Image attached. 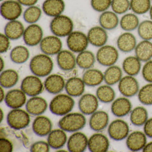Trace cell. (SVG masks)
Listing matches in <instances>:
<instances>
[{"label": "cell", "mask_w": 152, "mask_h": 152, "mask_svg": "<svg viewBox=\"0 0 152 152\" xmlns=\"http://www.w3.org/2000/svg\"><path fill=\"white\" fill-rule=\"evenodd\" d=\"M29 68L33 75L38 77L48 76L54 69V62L50 56L45 54H37L31 59Z\"/></svg>", "instance_id": "cell-1"}, {"label": "cell", "mask_w": 152, "mask_h": 152, "mask_svg": "<svg viewBox=\"0 0 152 152\" xmlns=\"http://www.w3.org/2000/svg\"><path fill=\"white\" fill-rule=\"evenodd\" d=\"M75 105L72 97L67 94H58L49 104L50 112L56 116H63L70 113Z\"/></svg>", "instance_id": "cell-2"}, {"label": "cell", "mask_w": 152, "mask_h": 152, "mask_svg": "<svg viewBox=\"0 0 152 152\" xmlns=\"http://www.w3.org/2000/svg\"><path fill=\"white\" fill-rule=\"evenodd\" d=\"M87 120L82 113H69L61 118L58 122L59 128L67 132H76L86 126Z\"/></svg>", "instance_id": "cell-3"}, {"label": "cell", "mask_w": 152, "mask_h": 152, "mask_svg": "<svg viewBox=\"0 0 152 152\" xmlns=\"http://www.w3.org/2000/svg\"><path fill=\"white\" fill-rule=\"evenodd\" d=\"M74 26L72 19L64 14L54 17L50 23L51 33L59 38L67 37L73 31Z\"/></svg>", "instance_id": "cell-4"}, {"label": "cell", "mask_w": 152, "mask_h": 152, "mask_svg": "<svg viewBox=\"0 0 152 152\" xmlns=\"http://www.w3.org/2000/svg\"><path fill=\"white\" fill-rule=\"evenodd\" d=\"M8 125L15 130H21L28 127L30 123V114L27 111L20 108L12 109L7 114Z\"/></svg>", "instance_id": "cell-5"}, {"label": "cell", "mask_w": 152, "mask_h": 152, "mask_svg": "<svg viewBox=\"0 0 152 152\" xmlns=\"http://www.w3.org/2000/svg\"><path fill=\"white\" fill-rule=\"evenodd\" d=\"M96 58L100 65L110 67L115 65L119 58L118 50L111 45H104L99 48L97 51Z\"/></svg>", "instance_id": "cell-6"}, {"label": "cell", "mask_w": 152, "mask_h": 152, "mask_svg": "<svg viewBox=\"0 0 152 152\" xmlns=\"http://www.w3.org/2000/svg\"><path fill=\"white\" fill-rule=\"evenodd\" d=\"M68 48L74 53H79L87 50L89 45L87 35L80 31H73L67 37Z\"/></svg>", "instance_id": "cell-7"}, {"label": "cell", "mask_w": 152, "mask_h": 152, "mask_svg": "<svg viewBox=\"0 0 152 152\" xmlns=\"http://www.w3.org/2000/svg\"><path fill=\"white\" fill-rule=\"evenodd\" d=\"M0 13L7 21L16 20L22 14V5L17 0H5L1 4Z\"/></svg>", "instance_id": "cell-8"}, {"label": "cell", "mask_w": 152, "mask_h": 152, "mask_svg": "<svg viewBox=\"0 0 152 152\" xmlns=\"http://www.w3.org/2000/svg\"><path fill=\"white\" fill-rule=\"evenodd\" d=\"M44 88V83L39 77L34 75L25 77L21 82V90L28 96H38L42 93Z\"/></svg>", "instance_id": "cell-9"}, {"label": "cell", "mask_w": 152, "mask_h": 152, "mask_svg": "<svg viewBox=\"0 0 152 152\" xmlns=\"http://www.w3.org/2000/svg\"><path fill=\"white\" fill-rule=\"evenodd\" d=\"M130 129L128 124L123 120H113L108 127V133L110 137L115 141H121L128 137Z\"/></svg>", "instance_id": "cell-10"}, {"label": "cell", "mask_w": 152, "mask_h": 152, "mask_svg": "<svg viewBox=\"0 0 152 152\" xmlns=\"http://www.w3.org/2000/svg\"><path fill=\"white\" fill-rule=\"evenodd\" d=\"M118 89L120 94L126 97H131L138 94L140 86L138 80L133 76L126 75L118 82Z\"/></svg>", "instance_id": "cell-11"}, {"label": "cell", "mask_w": 152, "mask_h": 152, "mask_svg": "<svg viewBox=\"0 0 152 152\" xmlns=\"http://www.w3.org/2000/svg\"><path fill=\"white\" fill-rule=\"evenodd\" d=\"M62 42L59 37L48 35L43 38L39 44L42 53L49 56L57 55L62 50Z\"/></svg>", "instance_id": "cell-12"}, {"label": "cell", "mask_w": 152, "mask_h": 152, "mask_svg": "<svg viewBox=\"0 0 152 152\" xmlns=\"http://www.w3.org/2000/svg\"><path fill=\"white\" fill-rule=\"evenodd\" d=\"M22 37L27 46L30 47L36 46L40 44L43 38L42 28L37 23L30 24L25 28Z\"/></svg>", "instance_id": "cell-13"}, {"label": "cell", "mask_w": 152, "mask_h": 152, "mask_svg": "<svg viewBox=\"0 0 152 152\" xmlns=\"http://www.w3.org/2000/svg\"><path fill=\"white\" fill-rule=\"evenodd\" d=\"M88 139L83 133L77 131L74 132L67 140V146L70 152H84L88 148Z\"/></svg>", "instance_id": "cell-14"}, {"label": "cell", "mask_w": 152, "mask_h": 152, "mask_svg": "<svg viewBox=\"0 0 152 152\" xmlns=\"http://www.w3.org/2000/svg\"><path fill=\"white\" fill-rule=\"evenodd\" d=\"M146 144L147 136L142 132H132L126 138V145L132 152L142 151Z\"/></svg>", "instance_id": "cell-15"}, {"label": "cell", "mask_w": 152, "mask_h": 152, "mask_svg": "<svg viewBox=\"0 0 152 152\" xmlns=\"http://www.w3.org/2000/svg\"><path fill=\"white\" fill-rule=\"evenodd\" d=\"M4 101L12 109L21 108L27 102L26 95L21 89L10 90L6 94Z\"/></svg>", "instance_id": "cell-16"}, {"label": "cell", "mask_w": 152, "mask_h": 152, "mask_svg": "<svg viewBox=\"0 0 152 152\" xmlns=\"http://www.w3.org/2000/svg\"><path fill=\"white\" fill-rule=\"evenodd\" d=\"M56 62L61 70L70 71L76 67V57L69 50H62L56 55Z\"/></svg>", "instance_id": "cell-17"}, {"label": "cell", "mask_w": 152, "mask_h": 152, "mask_svg": "<svg viewBox=\"0 0 152 152\" xmlns=\"http://www.w3.org/2000/svg\"><path fill=\"white\" fill-rule=\"evenodd\" d=\"M79 109L85 115H91L97 110L99 100L95 95L91 94L83 95L78 102Z\"/></svg>", "instance_id": "cell-18"}, {"label": "cell", "mask_w": 152, "mask_h": 152, "mask_svg": "<svg viewBox=\"0 0 152 152\" xmlns=\"http://www.w3.org/2000/svg\"><path fill=\"white\" fill-rule=\"evenodd\" d=\"M87 35L90 44L96 48H101L105 45L108 39L107 30L100 26L91 28Z\"/></svg>", "instance_id": "cell-19"}, {"label": "cell", "mask_w": 152, "mask_h": 152, "mask_svg": "<svg viewBox=\"0 0 152 152\" xmlns=\"http://www.w3.org/2000/svg\"><path fill=\"white\" fill-rule=\"evenodd\" d=\"M110 141L106 136L96 133L88 139V148L91 152H107L110 148Z\"/></svg>", "instance_id": "cell-20"}, {"label": "cell", "mask_w": 152, "mask_h": 152, "mask_svg": "<svg viewBox=\"0 0 152 152\" xmlns=\"http://www.w3.org/2000/svg\"><path fill=\"white\" fill-rule=\"evenodd\" d=\"M111 110L114 116L123 118L130 114L132 110V104L128 97H121L115 99L111 105Z\"/></svg>", "instance_id": "cell-21"}, {"label": "cell", "mask_w": 152, "mask_h": 152, "mask_svg": "<svg viewBox=\"0 0 152 152\" xmlns=\"http://www.w3.org/2000/svg\"><path fill=\"white\" fill-rule=\"evenodd\" d=\"M66 82L59 74L49 75L44 82V87L49 94L56 95L65 89Z\"/></svg>", "instance_id": "cell-22"}, {"label": "cell", "mask_w": 152, "mask_h": 152, "mask_svg": "<svg viewBox=\"0 0 152 152\" xmlns=\"http://www.w3.org/2000/svg\"><path fill=\"white\" fill-rule=\"evenodd\" d=\"M26 110L30 115L33 116H40L43 114L48 109L47 101L41 97H31L26 103Z\"/></svg>", "instance_id": "cell-23"}, {"label": "cell", "mask_w": 152, "mask_h": 152, "mask_svg": "<svg viewBox=\"0 0 152 152\" xmlns=\"http://www.w3.org/2000/svg\"><path fill=\"white\" fill-rule=\"evenodd\" d=\"M53 124L49 118L45 116H38L32 124V129L35 134L39 137L48 136L52 131Z\"/></svg>", "instance_id": "cell-24"}, {"label": "cell", "mask_w": 152, "mask_h": 152, "mask_svg": "<svg viewBox=\"0 0 152 152\" xmlns=\"http://www.w3.org/2000/svg\"><path fill=\"white\" fill-rule=\"evenodd\" d=\"M66 7L64 0H45L42 7L43 12L51 17L63 14Z\"/></svg>", "instance_id": "cell-25"}, {"label": "cell", "mask_w": 152, "mask_h": 152, "mask_svg": "<svg viewBox=\"0 0 152 152\" xmlns=\"http://www.w3.org/2000/svg\"><path fill=\"white\" fill-rule=\"evenodd\" d=\"M109 120V115L106 112L96 111L91 115L89 120L90 128L94 131H102L107 127Z\"/></svg>", "instance_id": "cell-26"}, {"label": "cell", "mask_w": 152, "mask_h": 152, "mask_svg": "<svg viewBox=\"0 0 152 152\" xmlns=\"http://www.w3.org/2000/svg\"><path fill=\"white\" fill-rule=\"evenodd\" d=\"M116 44L118 49L120 51L128 53L134 50L137 43L134 35L131 32L125 31L118 37Z\"/></svg>", "instance_id": "cell-27"}, {"label": "cell", "mask_w": 152, "mask_h": 152, "mask_svg": "<svg viewBox=\"0 0 152 152\" xmlns=\"http://www.w3.org/2000/svg\"><path fill=\"white\" fill-rule=\"evenodd\" d=\"M86 86L83 79L78 77H72L66 82L65 90L67 94L71 96H81L84 92Z\"/></svg>", "instance_id": "cell-28"}, {"label": "cell", "mask_w": 152, "mask_h": 152, "mask_svg": "<svg viewBox=\"0 0 152 152\" xmlns=\"http://www.w3.org/2000/svg\"><path fill=\"white\" fill-rule=\"evenodd\" d=\"M67 136L66 132L62 129L52 130L48 136V142L51 148L60 149L67 142Z\"/></svg>", "instance_id": "cell-29"}, {"label": "cell", "mask_w": 152, "mask_h": 152, "mask_svg": "<svg viewBox=\"0 0 152 152\" xmlns=\"http://www.w3.org/2000/svg\"><path fill=\"white\" fill-rule=\"evenodd\" d=\"M25 28L18 20L9 21L4 28V34L10 40H17L23 37Z\"/></svg>", "instance_id": "cell-30"}, {"label": "cell", "mask_w": 152, "mask_h": 152, "mask_svg": "<svg viewBox=\"0 0 152 152\" xmlns=\"http://www.w3.org/2000/svg\"><path fill=\"white\" fill-rule=\"evenodd\" d=\"M99 23L101 27L106 30H112L117 28L120 23L118 15L112 10H107L99 16Z\"/></svg>", "instance_id": "cell-31"}, {"label": "cell", "mask_w": 152, "mask_h": 152, "mask_svg": "<svg viewBox=\"0 0 152 152\" xmlns=\"http://www.w3.org/2000/svg\"><path fill=\"white\" fill-rule=\"evenodd\" d=\"M141 61L136 56L126 57L122 64L123 69L125 74L130 76H136L142 69Z\"/></svg>", "instance_id": "cell-32"}, {"label": "cell", "mask_w": 152, "mask_h": 152, "mask_svg": "<svg viewBox=\"0 0 152 152\" xmlns=\"http://www.w3.org/2000/svg\"><path fill=\"white\" fill-rule=\"evenodd\" d=\"M82 79L87 86L96 87L104 81V73L99 69L91 68L84 72Z\"/></svg>", "instance_id": "cell-33"}, {"label": "cell", "mask_w": 152, "mask_h": 152, "mask_svg": "<svg viewBox=\"0 0 152 152\" xmlns=\"http://www.w3.org/2000/svg\"><path fill=\"white\" fill-rule=\"evenodd\" d=\"M135 56L142 62L152 59V42L142 40L137 44L134 49Z\"/></svg>", "instance_id": "cell-34"}, {"label": "cell", "mask_w": 152, "mask_h": 152, "mask_svg": "<svg viewBox=\"0 0 152 152\" xmlns=\"http://www.w3.org/2000/svg\"><path fill=\"white\" fill-rule=\"evenodd\" d=\"M19 80L18 72L13 69H7L1 72L0 84L4 88H10L14 87Z\"/></svg>", "instance_id": "cell-35"}, {"label": "cell", "mask_w": 152, "mask_h": 152, "mask_svg": "<svg viewBox=\"0 0 152 152\" xmlns=\"http://www.w3.org/2000/svg\"><path fill=\"white\" fill-rule=\"evenodd\" d=\"M140 23L138 15L132 12L123 14L120 20L119 25L125 31L131 32L137 29Z\"/></svg>", "instance_id": "cell-36"}, {"label": "cell", "mask_w": 152, "mask_h": 152, "mask_svg": "<svg viewBox=\"0 0 152 152\" xmlns=\"http://www.w3.org/2000/svg\"><path fill=\"white\" fill-rule=\"evenodd\" d=\"M96 60L95 54L89 50H84L78 53L76 56V65L81 69H91Z\"/></svg>", "instance_id": "cell-37"}, {"label": "cell", "mask_w": 152, "mask_h": 152, "mask_svg": "<svg viewBox=\"0 0 152 152\" xmlns=\"http://www.w3.org/2000/svg\"><path fill=\"white\" fill-rule=\"evenodd\" d=\"M123 77L122 69L118 66L113 65L105 71L104 73V81L110 86L115 85L120 81Z\"/></svg>", "instance_id": "cell-38"}, {"label": "cell", "mask_w": 152, "mask_h": 152, "mask_svg": "<svg viewBox=\"0 0 152 152\" xmlns=\"http://www.w3.org/2000/svg\"><path fill=\"white\" fill-rule=\"evenodd\" d=\"M148 118V112L145 107L142 106L134 108L130 113L131 122L136 126H144Z\"/></svg>", "instance_id": "cell-39"}, {"label": "cell", "mask_w": 152, "mask_h": 152, "mask_svg": "<svg viewBox=\"0 0 152 152\" xmlns=\"http://www.w3.org/2000/svg\"><path fill=\"white\" fill-rule=\"evenodd\" d=\"M30 57L28 48L24 46H17L13 48L10 53V58L13 62L21 64L26 62Z\"/></svg>", "instance_id": "cell-40"}, {"label": "cell", "mask_w": 152, "mask_h": 152, "mask_svg": "<svg viewBox=\"0 0 152 152\" xmlns=\"http://www.w3.org/2000/svg\"><path fill=\"white\" fill-rule=\"evenodd\" d=\"M111 86L106 84L97 88L96 97L99 101L103 103H110L115 100L116 93Z\"/></svg>", "instance_id": "cell-41"}, {"label": "cell", "mask_w": 152, "mask_h": 152, "mask_svg": "<svg viewBox=\"0 0 152 152\" xmlns=\"http://www.w3.org/2000/svg\"><path fill=\"white\" fill-rule=\"evenodd\" d=\"M42 12V9L37 5L28 7L23 12V19L29 25L36 23L41 18Z\"/></svg>", "instance_id": "cell-42"}, {"label": "cell", "mask_w": 152, "mask_h": 152, "mask_svg": "<svg viewBox=\"0 0 152 152\" xmlns=\"http://www.w3.org/2000/svg\"><path fill=\"white\" fill-rule=\"evenodd\" d=\"M151 2V0H130L131 10L137 15L146 14L152 6Z\"/></svg>", "instance_id": "cell-43"}, {"label": "cell", "mask_w": 152, "mask_h": 152, "mask_svg": "<svg viewBox=\"0 0 152 152\" xmlns=\"http://www.w3.org/2000/svg\"><path fill=\"white\" fill-rule=\"evenodd\" d=\"M139 37L142 40H152V21L146 20L140 23L137 28Z\"/></svg>", "instance_id": "cell-44"}, {"label": "cell", "mask_w": 152, "mask_h": 152, "mask_svg": "<svg viewBox=\"0 0 152 152\" xmlns=\"http://www.w3.org/2000/svg\"><path fill=\"white\" fill-rule=\"evenodd\" d=\"M138 100L145 105H152V83H149L141 88L138 92Z\"/></svg>", "instance_id": "cell-45"}, {"label": "cell", "mask_w": 152, "mask_h": 152, "mask_svg": "<svg viewBox=\"0 0 152 152\" xmlns=\"http://www.w3.org/2000/svg\"><path fill=\"white\" fill-rule=\"evenodd\" d=\"M111 7L118 15L125 14L131 9L130 0H112Z\"/></svg>", "instance_id": "cell-46"}, {"label": "cell", "mask_w": 152, "mask_h": 152, "mask_svg": "<svg viewBox=\"0 0 152 152\" xmlns=\"http://www.w3.org/2000/svg\"><path fill=\"white\" fill-rule=\"evenodd\" d=\"M112 0H91V6L97 12L103 13L111 7Z\"/></svg>", "instance_id": "cell-47"}, {"label": "cell", "mask_w": 152, "mask_h": 152, "mask_svg": "<svg viewBox=\"0 0 152 152\" xmlns=\"http://www.w3.org/2000/svg\"><path fill=\"white\" fill-rule=\"evenodd\" d=\"M142 76L146 82L152 83V59L147 61L142 68Z\"/></svg>", "instance_id": "cell-48"}, {"label": "cell", "mask_w": 152, "mask_h": 152, "mask_svg": "<svg viewBox=\"0 0 152 152\" xmlns=\"http://www.w3.org/2000/svg\"><path fill=\"white\" fill-rule=\"evenodd\" d=\"M50 148L48 142L39 141L33 144L30 146V151L31 152H48L50 151Z\"/></svg>", "instance_id": "cell-49"}, {"label": "cell", "mask_w": 152, "mask_h": 152, "mask_svg": "<svg viewBox=\"0 0 152 152\" xmlns=\"http://www.w3.org/2000/svg\"><path fill=\"white\" fill-rule=\"evenodd\" d=\"M10 39L5 34L0 35V53L1 54L7 53L10 46Z\"/></svg>", "instance_id": "cell-50"}, {"label": "cell", "mask_w": 152, "mask_h": 152, "mask_svg": "<svg viewBox=\"0 0 152 152\" xmlns=\"http://www.w3.org/2000/svg\"><path fill=\"white\" fill-rule=\"evenodd\" d=\"M13 150L12 142L5 137L0 138V152H11Z\"/></svg>", "instance_id": "cell-51"}, {"label": "cell", "mask_w": 152, "mask_h": 152, "mask_svg": "<svg viewBox=\"0 0 152 152\" xmlns=\"http://www.w3.org/2000/svg\"><path fill=\"white\" fill-rule=\"evenodd\" d=\"M144 132L148 137L152 138V118H148L144 125Z\"/></svg>", "instance_id": "cell-52"}, {"label": "cell", "mask_w": 152, "mask_h": 152, "mask_svg": "<svg viewBox=\"0 0 152 152\" xmlns=\"http://www.w3.org/2000/svg\"><path fill=\"white\" fill-rule=\"evenodd\" d=\"M22 6L24 7H31L36 5L39 0H17Z\"/></svg>", "instance_id": "cell-53"}, {"label": "cell", "mask_w": 152, "mask_h": 152, "mask_svg": "<svg viewBox=\"0 0 152 152\" xmlns=\"http://www.w3.org/2000/svg\"><path fill=\"white\" fill-rule=\"evenodd\" d=\"M142 152H152V141L147 143L144 149H142Z\"/></svg>", "instance_id": "cell-54"}, {"label": "cell", "mask_w": 152, "mask_h": 152, "mask_svg": "<svg viewBox=\"0 0 152 152\" xmlns=\"http://www.w3.org/2000/svg\"><path fill=\"white\" fill-rule=\"evenodd\" d=\"M5 91L4 90V88L2 87L1 86V90H0V102H2L5 98Z\"/></svg>", "instance_id": "cell-55"}, {"label": "cell", "mask_w": 152, "mask_h": 152, "mask_svg": "<svg viewBox=\"0 0 152 152\" xmlns=\"http://www.w3.org/2000/svg\"><path fill=\"white\" fill-rule=\"evenodd\" d=\"M0 66H1L0 71H1V72H2V71H4V67H5V62L2 57H1V58H0Z\"/></svg>", "instance_id": "cell-56"}, {"label": "cell", "mask_w": 152, "mask_h": 152, "mask_svg": "<svg viewBox=\"0 0 152 152\" xmlns=\"http://www.w3.org/2000/svg\"><path fill=\"white\" fill-rule=\"evenodd\" d=\"M1 111H0V115H1V118H0V123H1L2 122V121H3V120H4V112H3V111H2V110L1 108V110H0Z\"/></svg>", "instance_id": "cell-57"}, {"label": "cell", "mask_w": 152, "mask_h": 152, "mask_svg": "<svg viewBox=\"0 0 152 152\" xmlns=\"http://www.w3.org/2000/svg\"><path fill=\"white\" fill-rule=\"evenodd\" d=\"M149 13L150 18H151V20L152 21V6H151V7L150 10H149Z\"/></svg>", "instance_id": "cell-58"}, {"label": "cell", "mask_w": 152, "mask_h": 152, "mask_svg": "<svg viewBox=\"0 0 152 152\" xmlns=\"http://www.w3.org/2000/svg\"><path fill=\"white\" fill-rule=\"evenodd\" d=\"M1 2H2V1H5V0H0Z\"/></svg>", "instance_id": "cell-59"}, {"label": "cell", "mask_w": 152, "mask_h": 152, "mask_svg": "<svg viewBox=\"0 0 152 152\" xmlns=\"http://www.w3.org/2000/svg\"><path fill=\"white\" fill-rule=\"evenodd\" d=\"M151 1H152V0H151Z\"/></svg>", "instance_id": "cell-60"}]
</instances>
